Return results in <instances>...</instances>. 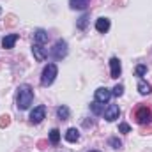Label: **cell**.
Wrapping results in <instances>:
<instances>
[{"label": "cell", "mask_w": 152, "mask_h": 152, "mask_svg": "<svg viewBox=\"0 0 152 152\" xmlns=\"http://www.w3.org/2000/svg\"><path fill=\"white\" fill-rule=\"evenodd\" d=\"M34 42H36V44H44V42H48V32L42 30V28L34 30Z\"/></svg>", "instance_id": "cell-12"}, {"label": "cell", "mask_w": 152, "mask_h": 152, "mask_svg": "<svg viewBox=\"0 0 152 152\" xmlns=\"http://www.w3.org/2000/svg\"><path fill=\"white\" fill-rule=\"evenodd\" d=\"M136 88H138V92H140L142 96H149V94L152 92V87L147 83V81H143V80H140V81H138Z\"/></svg>", "instance_id": "cell-15"}, {"label": "cell", "mask_w": 152, "mask_h": 152, "mask_svg": "<svg viewBox=\"0 0 152 152\" xmlns=\"http://www.w3.org/2000/svg\"><path fill=\"white\" fill-rule=\"evenodd\" d=\"M66 55H67V42H66L64 39H58V41L53 44V48H51V57H53L55 60H62Z\"/></svg>", "instance_id": "cell-4"}, {"label": "cell", "mask_w": 152, "mask_h": 152, "mask_svg": "<svg viewBox=\"0 0 152 152\" xmlns=\"http://www.w3.org/2000/svg\"><path fill=\"white\" fill-rule=\"evenodd\" d=\"M110 20L108 18H99L97 21H96V30L99 32V34H106L108 30H110Z\"/></svg>", "instance_id": "cell-10"}, {"label": "cell", "mask_w": 152, "mask_h": 152, "mask_svg": "<svg viewBox=\"0 0 152 152\" xmlns=\"http://www.w3.org/2000/svg\"><path fill=\"white\" fill-rule=\"evenodd\" d=\"M69 113H71V112H69V108H67L66 104H62V106L57 108V115H58L60 120H67V118H69Z\"/></svg>", "instance_id": "cell-16"}, {"label": "cell", "mask_w": 152, "mask_h": 152, "mask_svg": "<svg viewBox=\"0 0 152 152\" xmlns=\"http://www.w3.org/2000/svg\"><path fill=\"white\" fill-rule=\"evenodd\" d=\"M50 142H51L53 145H57V143L60 142V131H58V129H51V131H50Z\"/></svg>", "instance_id": "cell-18"}, {"label": "cell", "mask_w": 152, "mask_h": 152, "mask_svg": "<svg viewBox=\"0 0 152 152\" xmlns=\"http://www.w3.org/2000/svg\"><path fill=\"white\" fill-rule=\"evenodd\" d=\"M134 73H136V76H142L147 73V66H143V64H140V66H136V69H134Z\"/></svg>", "instance_id": "cell-22"}, {"label": "cell", "mask_w": 152, "mask_h": 152, "mask_svg": "<svg viewBox=\"0 0 152 152\" xmlns=\"http://www.w3.org/2000/svg\"><path fill=\"white\" fill-rule=\"evenodd\" d=\"M120 73H122V66H120V60L117 58V57H112L110 58V75H112V78H118L120 76Z\"/></svg>", "instance_id": "cell-9"}, {"label": "cell", "mask_w": 152, "mask_h": 152, "mask_svg": "<svg viewBox=\"0 0 152 152\" xmlns=\"http://www.w3.org/2000/svg\"><path fill=\"white\" fill-rule=\"evenodd\" d=\"M94 97H96V101H99V103H108L110 101V97H112V90L110 88H106V87H99L97 90H96V94H94Z\"/></svg>", "instance_id": "cell-7"}, {"label": "cell", "mask_w": 152, "mask_h": 152, "mask_svg": "<svg viewBox=\"0 0 152 152\" xmlns=\"http://www.w3.org/2000/svg\"><path fill=\"white\" fill-rule=\"evenodd\" d=\"M122 94H124V85H120V83H118V85H115L112 96H115V97H120Z\"/></svg>", "instance_id": "cell-20"}, {"label": "cell", "mask_w": 152, "mask_h": 152, "mask_svg": "<svg viewBox=\"0 0 152 152\" xmlns=\"http://www.w3.org/2000/svg\"><path fill=\"white\" fill-rule=\"evenodd\" d=\"M32 101H34V88L28 83L20 85L18 87V94H16V106H18V110H21V112L28 110Z\"/></svg>", "instance_id": "cell-1"}, {"label": "cell", "mask_w": 152, "mask_h": 152, "mask_svg": "<svg viewBox=\"0 0 152 152\" xmlns=\"http://www.w3.org/2000/svg\"><path fill=\"white\" fill-rule=\"evenodd\" d=\"M87 23H88V14H83L80 20H78V23H76V27L80 28V30H85L87 28Z\"/></svg>", "instance_id": "cell-19"}, {"label": "cell", "mask_w": 152, "mask_h": 152, "mask_svg": "<svg viewBox=\"0 0 152 152\" xmlns=\"http://www.w3.org/2000/svg\"><path fill=\"white\" fill-rule=\"evenodd\" d=\"M90 110H92L94 115H101L104 112V104L99 103V101H94V103H90Z\"/></svg>", "instance_id": "cell-17"}, {"label": "cell", "mask_w": 152, "mask_h": 152, "mask_svg": "<svg viewBox=\"0 0 152 152\" xmlns=\"http://www.w3.org/2000/svg\"><path fill=\"white\" fill-rule=\"evenodd\" d=\"M108 143H110V145H112V147H113V149H120V147H122V142H120V140H118V138H110V140H108Z\"/></svg>", "instance_id": "cell-23"}, {"label": "cell", "mask_w": 152, "mask_h": 152, "mask_svg": "<svg viewBox=\"0 0 152 152\" xmlns=\"http://www.w3.org/2000/svg\"><path fill=\"white\" fill-rule=\"evenodd\" d=\"M57 75H58L57 64H46L44 69H42V73H41V85H42V87H50V85L55 81Z\"/></svg>", "instance_id": "cell-2"}, {"label": "cell", "mask_w": 152, "mask_h": 152, "mask_svg": "<svg viewBox=\"0 0 152 152\" xmlns=\"http://www.w3.org/2000/svg\"><path fill=\"white\" fill-rule=\"evenodd\" d=\"M0 14H2V7H0Z\"/></svg>", "instance_id": "cell-26"}, {"label": "cell", "mask_w": 152, "mask_h": 152, "mask_svg": "<svg viewBox=\"0 0 152 152\" xmlns=\"http://www.w3.org/2000/svg\"><path fill=\"white\" fill-rule=\"evenodd\" d=\"M90 0H69V5L71 9H78V11H85L88 7Z\"/></svg>", "instance_id": "cell-13"}, {"label": "cell", "mask_w": 152, "mask_h": 152, "mask_svg": "<svg viewBox=\"0 0 152 152\" xmlns=\"http://www.w3.org/2000/svg\"><path fill=\"white\" fill-rule=\"evenodd\" d=\"M32 53H34V58L37 60V62H44L46 60V57H48V50L42 46V44H32Z\"/></svg>", "instance_id": "cell-6"}, {"label": "cell", "mask_w": 152, "mask_h": 152, "mask_svg": "<svg viewBox=\"0 0 152 152\" xmlns=\"http://www.w3.org/2000/svg\"><path fill=\"white\" fill-rule=\"evenodd\" d=\"M66 140L71 142V143L78 142V140H80V131H78L76 127H69V129L66 131Z\"/></svg>", "instance_id": "cell-14"}, {"label": "cell", "mask_w": 152, "mask_h": 152, "mask_svg": "<svg viewBox=\"0 0 152 152\" xmlns=\"http://www.w3.org/2000/svg\"><path fill=\"white\" fill-rule=\"evenodd\" d=\"M11 124V117L9 115H2L0 117V127H5V126H9Z\"/></svg>", "instance_id": "cell-24"}, {"label": "cell", "mask_w": 152, "mask_h": 152, "mask_svg": "<svg viewBox=\"0 0 152 152\" xmlns=\"http://www.w3.org/2000/svg\"><path fill=\"white\" fill-rule=\"evenodd\" d=\"M18 39H20L18 34H9V36H5V37L2 39V46L5 50H11V48H14V44H16Z\"/></svg>", "instance_id": "cell-11"}, {"label": "cell", "mask_w": 152, "mask_h": 152, "mask_svg": "<svg viewBox=\"0 0 152 152\" xmlns=\"http://www.w3.org/2000/svg\"><path fill=\"white\" fill-rule=\"evenodd\" d=\"M134 118L138 124L145 126V124H151L152 122V110L149 106H138L134 110Z\"/></svg>", "instance_id": "cell-3"}, {"label": "cell", "mask_w": 152, "mask_h": 152, "mask_svg": "<svg viewBox=\"0 0 152 152\" xmlns=\"http://www.w3.org/2000/svg\"><path fill=\"white\" fill-rule=\"evenodd\" d=\"M46 118V106H36L32 112H30V122L32 124H41L42 120Z\"/></svg>", "instance_id": "cell-5"}, {"label": "cell", "mask_w": 152, "mask_h": 152, "mask_svg": "<svg viewBox=\"0 0 152 152\" xmlns=\"http://www.w3.org/2000/svg\"><path fill=\"white\" fill-rule=\"evenodd\" d=\"M103 115H104V118H106L108 122L117 120V118H118V115H120V108H118V104H110L108 108H104Z\"/></svg>", "instance_id": "cell-8"}, {"label": "cell", "mask_w": 152, "mask_h": 152, "mask_svg": "<svg viewBox=\"0 0 152 152\" xmlns=\"http://www.w3.org/2000/svg\"><path fill=\"white\" fill-rule=\"evenodd\" d=\"M88 152H99V151H88Z\"/></svg>", "instance_id": "cell-25"}, {"label": "cell", "mask_w": 152, "mask_h": 152, "mask_svg": "<svg viewBox=\"0 0 152 152\" xmlns=\"http://www.w3.org/2000/svg\"><path fill=\"white\" fill-rule=\"evenodd\" d=\"M118 133H124V134H127V133H131V126H129V124H126V122H122V124H118Z\"/></svg>", "instance_id": "cell-21"}]
</instances>
